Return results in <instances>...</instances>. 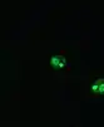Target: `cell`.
Here are the masks:
<instances>
[{"instance_id":"7a4b0ae2","label":"cell","mask_w":104,"mask_h":127,"mask_svg":"<svg viewBox=\"0 0 104 127\" xmlns=\"http://www.w3.org/2000/svg\"><path fill=\"white\" fill-rule=\"evenodd\" d=\"M90 92L94 95V96H102L104 95V78L100 77V78H97L92 86H90Z\"/></svg>"},{"instance_id":"6da1fadb","label":"cell","mask_w":104,"mask_h":127,"mask_svg":"<svg viewBox=\"0 0 104 127\" xmlns=\"http://www.w3.org/2000/svg\"><path fill=\"white\" fill-rule=\"evenodd\" d=\"M49 63H50V67L53 69H55V70H58V69H68L69 70L70 69V65H69V63H68V59L65 57L64 52H60L59 54L51 56Z\"/></svg>"}]
</instances>
